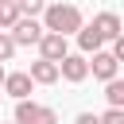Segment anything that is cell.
Returning <instances> with one entry per match:
<instances>
[{"instance_id":"cell-1","label":"cell","mask_w":124,"mask_h":124,"mask_svg":"<svg viewBox=\"0 0 124 124\" xmlns=\"http://www.w3.org/2000/svg\"><path fill=\"white\" fill-rule=\"evenodd\" d=\"M43 27L70 39V35H78V31L85 27V16H81V8H78L74 0H54V4L43 8Z\"/></svg>"},{"instance_id":"cell-2","label":"cell","mask_w":124,"mask_h":124,"mask_svg":"<svg viewBox=\"0 0 124 124\" xmlns=\"http://www.w3.org/2000/svg\"><path fill=\"white\" fill-rule=\"evenodd\" d=\"M16 124H58V112H54L50 105L16 101Z\"/></svg>"},{"instance_id":"cell-3","label":"cell","mask_w":124,"mask_h":124,"mask_svg":"<svg viewBox=\"0 0 124 124\" xmlns=\"http://www.w3.org/2000/svg\"><path fill=\"white\" fill-rule=\"evenodd\" d=\"M8 35L16 39V46H39V39L46 35V27H43L35 16H19V19H16V27H12Z\"/></svg>"},{"instance_id":"cell-4","label":"cell","mask_w":124,"mask_h":124,"mask_svg":"<svg viewBox=\"0 0 124 124\" xmlns=\"http://www.w3.org/2000/svg\"><path fill=\"white\" fill-rule=\"evenodd\" d=\"M58 78H66L70 85L85 81V78H89V58H85V54H66V58L58 62Z\"/></svg>"},{"instance_id":"cell-5","label":"cell","mask_w":124,"mask_h":124,"mask_svg":"<svg viewBox=\"0 0 124 124\" xmlns=\"http://www.w3.org/2000/svg\"><path fill=\"white\" fill-rule=\"evenodd\" d=\"M70 54V43H66V35H54V31H46L43 39H39V58H46V62H62Z\"/></svg>"},{"instance_id":"cell-6","label":"cell","mask_w":124,"mask_h":124,"mask_svg":"<svg viewBox=\"0 0 124 124\" xmlns=\"http://www.w3.org/2000/svg\"><path fill=\"white\" fill-rule=\"evenodd\" d=\"M116 70H120V62L112 58V50H93V58H89V74H93L97 81H112Z\"/></svg>"},{"instance_id":"cell-7","label":"cell","mask_w":124,"mask_h":124,"mask_svg":"<svg viewBox=\"0 0 124 124\" xmlns=\"http://www.w3.org/2000/svg\"><path fill=\"white\" fill-rule=\"evenodd\" d=\"M89 27H93V31H97V35H101L105 43H112V39H116V35L124 31V23H120V16H116V12H97Z\"/></svg>"},{"instance_id":"cell-8","label":"cell","mask_w":124,"mask_h":124,"mask_svg":"<svg viewBox=\"0 0 124 124\" xmlns=\"http://www.w3.org/2000/svg\"><path fill=\"white\" fill-rule=\"evenodd\" d=\"M31 89H35V81H31V74H27V70H16V74H8V78H4V93H8V97H16V101H27V97H31Z\"/></svg>"},{"instance_id":"cell-9","label":"cell","mask_w":124,"mask_h":124,"mask_svg":"<svg viewBox=\"0 0 124 124\" xmlns=\"http://www.w3.org/2000/svg\"><path fill=\"white\" fill-rule=\"evenodd\" d=\"M31 81L35 85H54L58 81V62H46V58H39V62H31Z\"/></svg>"},{"instance_id":"cell-10","label":"cell","mask_w":124,"mask_h":124,"mask_svg":"<svg viewBox=\"0 0 124 124\" xmlns=\"http://www.w3.org/2000/svg\"><path fill=\"white\" fill-rule=\"evenodd\" d=\"M78 46H81V54H93V50H101V46H105V39H101V35L85 23V27L78 31Z\"/></svg>"},{"instance_id":"cell-11","label":"cell","mask_w":124,"mask_h":124,"mask_svg":"<svg viewBox=\"0 0 124 124\" xmlns=\"http://www.w3.org/2000/svg\"><path fill=\"white\" fill-rule=\"evenodd\" d=\"M16 19H19V8H16V0L0 4V31H12V27H16Z\"/></svg>"},{"instance_id":"cell-12","label":"cell","mask_w":124,"mask_h":124,"mask_svg":"<svg viewBox=\"0 0 124 124\" xmlns=\"http://www.w3.org/2000/svg\"><path fill=\"white\" fill-rule=\"evenodd\" d=\"M16 50H19V46H16V39H12L8 31H0V62H12V58H16Z\"/></svg>"},{"instance_id":"cell-13","label":"cell","mask_w":124,"mask_h":124,"mask_svg":"<svg viewBox=\"0 0 124 124\" xmlns=\"http://www.w3.org/2000/svg\"><path fill=\"white\" fill-rule=\"evenodd\" d=\"M50 0H16V8H19V16H43V8H46Z\"/></svg>"},{"instance_id":"cell-14","label":"cell","mask_w":124,"mask_h":124,"mask_svg":"<svg viewBox=\"0 0 124 124\" xmlns=\"http://www.w3.org/2000/svg\"><path fill=\"white\" fill-rule=\"evenodd\" d=\"M101 124H124V108H112V105H108V108L101 112Z\"/></svg>"},{"instance_id":"cell-15","label":"cell","mask_w":124,"mask_h":124,"mask_svg":"<svg viewBox=\"0 0 124 124\" xmlns=\"http://www.w3.org/2000/svg\"><path fill=\"white\" fill-rule=\"evenodd\" d=\"M112 58H116V62H124V31L112 39Z\"/></svg>"},{"instance_id":"cell-16","label":"cell","mask_w":124,"mask_h":124,"mask_svg":"<svg viewBox=\"0 0 124 124\" xmlns=\"http://www.w3.org/2000/svg\"><path fill=\"white\" fill-rule=\"evenodd\" d=\"M74 124H101V112H78Z\"/></svg>"},{"instance_id":"cell-17","label":"cell","mask_w":124,"mask_h":124,"mask_svg":"<svg viewBox=\"0 0 124 124\" xmlns=\"http://www.w3.org/2000/svg\"><path fill=\"white\" fill-rule=\"evenodd\" d=\"M4 78H8V70H4V62H0V89H4Z\"/></svg>"},{"instance_id":"cell-18","label":"cell","mask_w":124,"mask_h":124,"mask_svg":"<svg viewBox=\"0 0 124 124\" xmlns=\"http://www.w3.org/2000/svg\"><path fill=\"white\" fill-rule=\"evenodd\" d=\"M0 4H8V0H0Z\"/></svg>"},{"instance_id":"cell-19","label":"cell","mask_w":124,"mask_h":124,"mask_svg":"<svg viewBox=\"0 0 124 124\" xmlns=\"http://www.w3.org/2000/svg\"><path fill=\"white\" fill-rule=\"evenodd\" d=\"M120 108H124V101H120Z\"/></svg>"}]
</instances>
